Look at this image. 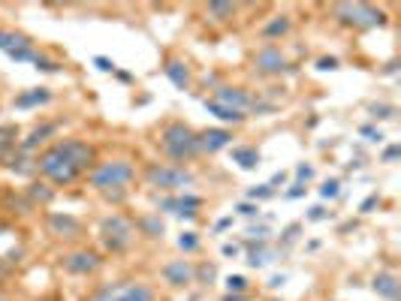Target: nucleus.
<instances>
[{
  "instance_id": "nucleus-33",
  "label": "nucleus",
  "mask_w": 401,
  "mask_h": 301,
  "mask_svg": "<svg viewBox=\"0 0 401 301\" xmlns=\"http://www.w3.org/2000/svg\"><path fill=\"white\" fill-rule=\"evenodd\" d=\"M395 157H398V145H393V148H386V151H384V160H386V163H393Z\"/></svg>"
},
{
  "instance_id": "nucleus-18",
  "label": "nucleus",
  "mask_w": 401,
  "mask_h": 301,
  "mask_svg": "<svg viewBox=\"0 0 401 301\" xmlns=\"http://www.w3.org/2000/svg\"><path fill=\"white\" fill-rule=\"evenodd\" d=\"M166 76L172 79V85H175V88H187V81H190L187 67H184V63H178V60H172L166 67Z\"/></svg>"
},
{
  "instance_id": "nucleus-26",
  "label": "nucleus",
  "mask_w": 401,
  "mask_h": 301,
  "mask_svg": "<svg viewBox=\"0 0 401 301\" xmlns=\"http://www.w3.org/2000/svg\"><path fill=\"white\" fill-rule=\"evenodd\" d=\"M269 196H275V190H272L269 184H262V187H253V190H251V199H269Z\"/></svg>"
},
{
  "instance_id": "nucleus-27",
  "label": "nucleus",
  "mask_w": 401,
  "mask_h": 301,
  "mask_svg": "<svg viewBox=\"0 0 401 301\" xmlns=\"http://www.w3.org/2000/svg\"><path fill=\"white\" fill-rule=\"evenodd\" d=\"M239 214H244V217H257L260 214V205H251V202H242L239 208H235Z\"/></svg>"
},
{
  "instance_id": "nucleus-22",
  "label": "nucleus",
  "mask_w": 401,
  "mask_h": 301,
  "mask_svg": "<svg viewBox=\"0 0 401 301\" xmlns=\"http://www.w3.org/2000/svg\"><path fill=\"white\" fill-rule=\"evenodd\" d=\"M9 136H15L13 127H0V157H3L6 148H9V145H13V139H9Z\"/></svg>"
},
{
  "instance_id": "nucleus-36",
  "label": "nucleus",
  "mask_w": 401,
  "mask_h": 301,
  "mask_svg": "<svg viewBox=\"0 0 401 301\" xmlns=\"http://www.w3.org/2000/svg\"><path fill=\"white\" fill-rule=\"evenodd\" d=\"M311 175H314V169H311V166H299V178H302V181H308Z\"/></svg>"
},
{
  "instance_id": "nucleus-25",
  "label": "nucleus",
  "mask_w": 401,
  "mask_h": 301,
  "mask_svg": "<svg viewBox=\"0 0 401 301\" xmlns=\"http://www.w3.org/2000/svg\"><path fill=\"white\" fill-rule=\"evenodd\" d=\"M269 257H272V253H269V250H253L248 262H251V266H253V268H260V266H266V262H269Z\"/></svg>"
},
{
  "instance_id": "nucleus-34",
  "label": "nucleus",
  "mask_w": 401,
  "mask_h": 301,
  "mask_svg": "<svg viewBox=\"0 0 401 301\" xmlns=\"http://www.w3.org/2000/svg\"><path fill=\"white\" fill-rule=\"evenodd\" d=\"M94 63H97L100 70H106V72H109V70H115V63H112V60H106V58H97Z\"/></svg>"
},
{
  "instance_id": "nucleus-32",
  "label": "nucleus",
  "mask_w": 401,
  "mask_h": 301,
  "mask_svg": "<svg viewBox=\"0 0 401 301\" xmlns=\"http://www.w3.org/2000/svg\"><path fill=\"white\" fill-rule=\"evenodd\" d=\"M326 217V208H311V214H308V220H323Z\"/></svg>"
},
{
  "instance_id": "nucleus-7",
  "label": "nucleus",
  "mask_w": 401,
  "mask_h": 301,
  "mask_svg": "<svg viewBox=\"0 0 401 301\" xmlns=\"http://www.w3.org/2000/svg\"><path fill=\"white\" fill-rule=\"evenodd\" d=\"M154 293L145 284H121V286H106L91 298V301H151Z\"/></svg>"
},
{
  "instance_id": "nucleus-2",
  "label": "nucleus",
  "mask_w": 401,
  "mask_h": 301,
  "mask_svg": "<svg viewBox=\"0 0 401 301\" xmlns=\"http://www.w3.org/2000/svg\"><path fill=\"white\" fill-rule=\"evenodd\" d=\"M163 151L172 160H190L199 154V136L187 124H169L163 130Z\"/></svg>"
},
{
  "instance_id": "nucleus-21",
  "label": "nucleus",
  "mask_w": 401,
  "mask_h": 301,
  "mask_svg": "<svg viewBox=\"0 0 401 301\" xmlns=\"http://www.w3.org/2000/svg\"><path fill=\"white\" fill-rule=\"evenodd\" d=\"M290 31V18H278V22H272V24H266V36H281V33H287Z\"/></svg>"
},
{
  "instance_id": "nucleus-4",
  "label": "nucleus",
  "mask_w": 401,
  "mask_h": 301,
  "mask_svg": "<svg viewBox=\"0 0 401 301\" xmlns=\"http://www.w3.org/2000/svg\"><path fill=\"white\" fill-rule=\"evenodd\" d=\"M335 15L341 18L344 24H353V27H377V24H384V13L375 6H368V3H338L335 6Z\"/></svg>"
},
{
  "instance_id": "nucleus-24",
  "label": "nucleus",
  "mask_w": 401,
  "mask_h": 301,
  "mask_svg": "<svg viewBox=\"0 0 401 301\" xmlns=\"http://www.w3.org/2000/svg\"><path fill=\"white\" fill-rule=\"evenodd\" d=\"M338 187H341V184H338L335 178H332V181H326V184L320 187V196H323V199H335V196H338Z\"/></svg>"
},
{
  "instance_id": "nucleus-14",
  "label": "nucleus",
  "mask_w": 401,
  "mask_h": 301,
  "mask_svg": "<svg viewBox=\"0 0 401 301\" xmlns=\"http://www.w3.org/2000/svg\"><path fill=\"white\" fill-rule=\"evenodd\" d=\"M375 293L377 295H384L386 301H398V295H401V289H398V280H395V275H389V271H384V275H377L375 277Z\"/></svg>"
},
{
  "instance_id": "nucleus-10",
  "label": "nucleus",
  "mask_w": 401,
  "mask_h": 301,
  "mask_svg": "<svg viewBox=\"0 0 401 301\" xmlns=\"http://www.w3.org/2000/svg\"><path fill=\"white\" fill-rule=\"evenodd\" d=\"M214 103H223V106L235 108V112H244V108L251 106V97L244 94V90H239V88H221V90H217V97H214Z\"/></svg>"
},
{
  "instance_id": "nucleus-15",
  "label": "nucleus",
  "mask_w": 401,
  "mask_h": 301,
  "mask_svg": "<svg viewBox=\"0 0 401 301\" xmlns=\"http://www.w3.org/2000/svg\"><path fill=\"white\" fill-rule=\"evenodd\" d=\"M205 108H208V112H212L214 117L226 121V124H242V121H244V112H235V108L223 106V103H214V99H205Z\"/></svg>"
},
{
  "instance_id": "nucleus-31",
  "label": "nucleus",
  "mask_w": 401,
  "mask_h": 301,
  "mask_svg": "<svg viewBox=\"0 0 401 301\" xmlns=\"http://www.w3.org/2000/svg\"><path fill=\"white\" fill-rule=\"evenodd\" d=\"M371 112H375V117H393V108H386V106H375Z\"/></svg>"
},
{
  "instance_id": "nucleus-16",
  "label": "nucleus",
  "mask_w": 401,
  "mask_h": 301,
  "mask_svg": "<svg viewBox=\"0 0 401 301\" xmlns=\"http://www.w3.org/2000/svg\"><path fill=\"white\" fill-rule=\"evenodd\" d=\"M233 160L239 163L242 169H257V166H260L257 148H233Z\"/></svg>"
},
{
  "instance_id": "nucleus-8",
  "label": "nucleus",
  "mask_w": 401,
  "mask_h": 301,
  "mask_svg": "<svg viewBox=\"0 0 401 301\" xmlns=\"http://www.w3.org/2000/svg\"><path fill=\"white\" fill-rule=\"evenodd\" d=\"M63 268L70 271V275H91V271L100 268V257L97 253H72V257L63 259Z\"/></svg>"
},
{
  "instance_id": "nucleus-35",
  "label": "nucleus",
  "mask_w": 401,
  "mask_h": 301,
  "mask_svg": "<svg viewBox=\"0 0 401 301\" xmlns=\"http://www.w3.org/2000/svg\"><path fill=\"white\" fill-rule=\"evenodd\" d=\"M335 67H338V60H335V58H323L320 60V70H335Z\"/></svg>"
},
{
  "instance_id": "nucleus-37",
  "label": "nucleus",
  "mask_w": 401,
  "mask_h": 301,
  "mask_svg": "<svg viewBox=\"0 0 401 301\" xmlns=\"http://www.w3.org/2000/svg\"><path fill=\"white\" fill-rule=\"evenodd\" d=\"M362 133H365L368 139H375V142H380V139H384V136H380V130L375 133V130H371V127H365V130H362Z\"/></svg>"
},
{
  "instance_id": "nucleus-19",
  "label": "nucleus",
  "mask_w": 401,
  "mask_h": 301,
  "mask_svg": "<svg viewBox=\"0 0 401 301\" xmlns=\"http://www.w3.org/2000/svg\"><path fill=\"white\" fill-rule=\"evenodd\" d=\"M54 130H58L54 124H45V127H40V130H33V133H31V139H24V142H22V151H31L36 142H42L45 136H52Z\"/></svg>"
},
{
  "instance_id": "nucleus-3",
  "label": "nucleus",
  "mask_w": 401,
  "mask_h": 301,
  "mask_svg": "<svg viewBox=\"0 0 401 301\" xmlns=\"http://www.w3.org/2000/svg\"><path fill=\"white\" fill-rule=\"evenodd\" d=\"M133 181V166L124 160H115V163H103L94 175H91V184L103 193H112V190H121Z\"/></svg>"
},
{
  "instance_id": "nucleus-5",
  "label": "nucleus",
  "mask_w": 401,
  "mask_h": 301,
  "mask_svg": "<svg viewBox=\"0 0 401 301\" xmlns=\"http://www.w3.org/2000/svg\"><path fill=\"white\" fill-rule=\"evenodd\" d=\"M151 187H160V190H178V187H190L194 184V175L187 169H178V166H151L145 172Z\"/></svg>"
},
{
  "instance_id": "nucleus-6",
  "label": "nucleus",
  "mask_w": 401,
  "mask_h": 301,
  "mask_svg": "<svg viewBox=\"0 0 401 301\" xmlns=\"http://www.w3.org/2000/svg\"><path fill=\"white\" fill-rule=\"evenodd\" d=\"M100 232H103V244L109 250H124L127 244L133 241V226L124 220V217H106L103 226H100Z\"/></svg>"
},
{
  "instance_id": "nucleus-1",
  "label": "nucleus",
  "mask_w": 401,
  "mask_h": 301,
  "mask_svg": "<svg viewBox=\"0 0 401 301\" xmlns=\"http://www.w3.org/2000/svg\"><path fill=\"white\" fill-rule=\"evenodd\" d=\"M91 160H94V148L91 145L67 139V142L52 145L49 151H42L40 160H36V169L45 178H52L54 184H72L91 166Z\"/></svg>"
},
{
  "instance_id": "nucleus-30",
  "label": "nucleus",
  "mask_w": 401,
  "mask_h": 301,
  "mask_svg": "<svg viewBox=\"0 0 401 301\" xmlns=\"http://www.w3.org/2000/svg\"><path fill=\"white\" fill-rule=\"evenodd\" d=\"M142 226H145V229H148L151 235H160V232H163V223H154V220H145Z\"/></svg>"
},
{
  "instance_id": "nucleus-17",
  "label": "nucleus",
  "mask_w": 401,
  "mask_h": 301,
  "mask_svg": "<svg viewBox=\"0 0 401 301\" xmlns=\"http://www.w3.org/2000/svg\"><path fill=\"white\" fill-rule=\"evenodd\" d=\"M49 90L45 88H36V90H31V94H22V97H15V106L18 108H27V106H40V103H49Z\"/></svg>"
},
{
  "instance_id": "nucleus-23",
  "label": "nucleus",
  "mask_w": 401,
  "mask_h": 301,
  "mask_svg": "<svg viewBox=\"0 0 401 301\" xmlns=\"http://www.w3.org/2000/svg\"><path fill=\"white\" fill-rule=\"evenodd\" d=\"M196 232H184V235H181V238H178V247L181 250H196Z\"/></svg>"
},
{
  "instance_id": "nucleus-39",
  "label": "nucleus",
  "mask_w": 401,
  "mask_h": 301,
  "mask_svg": "<svg viewBox=\"0 0 401 301\" xmlns=\"http://www.w3.org/2000/svg\"><path fill=\"white\" fill-rule=\"evenodd\" d=\"M3 271H6V266H0V275H3Z\"/></svg>"
},
{
  "instance_id": "nucleus-40",
  "label": "nucleus",
  "mask_w": 401,
  "mask_h": 301,
  "mask_svg": "<svg viewBox=\"0 0 401 301\" xmlns=\"http://www.w3.org/2000/svg\"><path fill=\"white\" fill-rule=\"evenodd\" d=\"M0 301H9V298H3V295H0Z\"/></svg>"
},
{
  "instance_id": "nucleus-38",
  "label": "nucleus",
  "mask_w": 401,
  "mask_h": 301,
  "mask_svg": "<svg viewBox=\"0 0 401 301\" xmlns=\"http://www.w3.org/2000/svg\"><path fill=\"white\" fill-rule=\"evenodd\" d=\"M223 253H226V257H235V253H239V247H235V244H226Z\"/></svg>"
},
{
  "instance_id": "nucleus-28",
  "label": "nucleus",
  "mask_w": 401,
  "mask_h": 301,
  "mask_svg": "<svg viewBox=\"0 0 401 301\" xmlns=\"http://www.w3.org/2000/svg\"><path fill=\"white\" fill-rule=\"evenodd\" d=\"M31 196H33V199H40V202H49V199H52V193H49V190H40V184H33Z\"/></svg>"
},
{
  "instance_id": "nucleus-12",
  "label": "nucleus",
  "mask_w": 401,
  "mask_h": 301,
  "mask_svg": "<svg viewBox=\"0 0 401 301\" xmlns=\"http://www.w3.org/2000/svg\"><path fill=\"white\" fill-rule=\"evenodd\" d=\"M230 142H233V136L226 133V130H205L203 136H199V151L214 154V151L226 148V145H230Z\"/></svg>"
},
{
  "instance_id": "nucleus-29",
  "label": "nucleus",
  "mask_w": 401,
  "mask_h": 301,
  "mask_svg": "<svg viewBox=\"0 0 401 301\" xmlns=\"http://www.w3.org/2000/svg\"><path fill=\"white\" fill-rule=\"evenodd\" d=\"M226 284H230V289H244V286H248V280L235 275V277H230V280H226Z\"/></svg>"
},
{
  "instance_id": "nucleus-9",
  "label": "nucleus",
  "mask_w": 401,
  "mask_h": 301,
  "mask_svg": "<svg viewBox=\"0 0 401 301\" xmlns=\"http://www.w3.org/2000/svg\"><path fill=\"white\" fill-rule=\"evenodd\" d=\"M163 277H166L172 286H187L190 280H194V268H190L187 259H175L163 268Z\"/></svg>"
},
{
  "instance_id": "nucleus-20",
  "label": "nucleus",
  "mask_w": 401,
  "mask_h": 301,
  "mask_svg": "<svg viewBox=\"0 0 401 301\" xmlns=\"http://www.w3.org/2000/svg\"><path fill=\"white\" fill-rule=\"evenodd\" d=\"M208 13H212L217 22H226V18L235 13V6L233 3H208Z\"/></svg>"
},
{
  "instance_id": "nucleus-11",
  "label": "nucleus",
  "mask_w": 401,
  "mask_h": 301,
  "mask_svg": "<svg viewBox=\"0 0 401 301\" xmlns=\"http://www.w3.org/2000/svg\"><path fill=\"white\" fill-rule=\"evenodd\" d=\"M287 67V60H284V54H281L278 49H262V51H257V70L260 72H281Z\"/></svg>"
},
{
  "instance_id": "nucleus-13",
  "label": "nucleus",
  "mask_w": 401,
  "mask_h": 301,
  "mask_svg": "<svg viewBox=\"0 0 401 301\" xmlns=\"http://www.w3.org/2000/svg\"><path fill=\"white\" fill-rule=\"evenodd\" d=\"M49 226L54 235H63V238H72V235H79V220L70 214H49Z\"/></svg>"
}]
</instances>
